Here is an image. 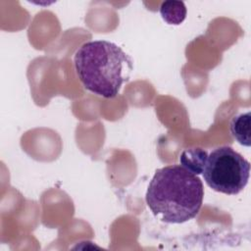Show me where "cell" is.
<instances>
[{
	"label": "cell",
	"mask_w": 251,
	"mask_h": 251,
	"mask_svg": "<svg viewBox=\"0 0 251 251\" xmlns=\"http://www.w3.org/2000/svg\"><path fill=\"white\" fill-rule=\"evenodd\" d=\"M186 13L185 4L182 1H165L160 6V14L169 25H180L185 20Z\"/></svg>",
	"instance_id": "obj_6"
},
{
	"label": "cell",
	"mask_w": 251,
	"mask_h": 251,
	"mask_svg": "<svg viewBox=\"0 0 251 251\" xmlns=\"http://www.w3.org/2000/svg\"><path fill=\"white\" fill-rule=\"evenodd\" d=\"M251 113L247 112L235 116L230 122V132L232 136L243 146L250 147L251 139Z\"/></svg>",
	"instance_id": "obj_5"
},
{
	"label": "cell",
	"mask_w": 251,
	"mask_h": 251,
	"mask_svg": "<svg viewBox=\"0 0 251 251\" xmlns=\"http://www.w3.org/2000/svg\"><path fill=\"white\" fill-rule=\"evenodd\" d=\"M202 174L213 190L235 195L248 183L250 163L231 147L221 146L208 155Z\"/></svg>",
	"instance_id": "obj_3"
},
{
	"label": "cell",
	"mask_w": 251,
	"mask_h": 251,
	"mask_svg": "<svg viewBox=\"0 0 251 251\" xmlns=\"http://www.w3.org/2000/svg\"><path fill=\"white\" fill-rule=\"evenodd\" d=\"M146 203L162 222L181 224L195 218L203 203L201 179L179 165L158 169L146 191Z\"/></svg>",
	"instance_id": "obj_1"
},
{
	"label": "cell",
	"mask_w": 251,
	"mask_h": 251,
	"mask_svg": "<svg viewBox=\"0 0 251 251\" xmlns=\"http://www.w3.org/2000/svg\"><path fill=\"white\" fill-rule=\"evenodd\" d=\"M74 63L84 88L104 98L116 97L133 69L131 58L120 46L107 40L83 43L76 50Z\"/></svg>",
	"instance_id": "obj_2"
},
{
	"label": "cell",
	"mask_w": 251,
	"mask_h": 251,
	"mask_svg": "<svg viewBox=\"0 0 251 251\" xmlns=\"http://www.w3.org/2000/svg\"><path fill=\"white\" fill-rule=\"evenodd\" d=\"M208 153L199 147H191L184 149L179 155V164L193 175H200L206 165Z\"/></svg>",
	"instance_id": "obj_4"
}]
</instances>
